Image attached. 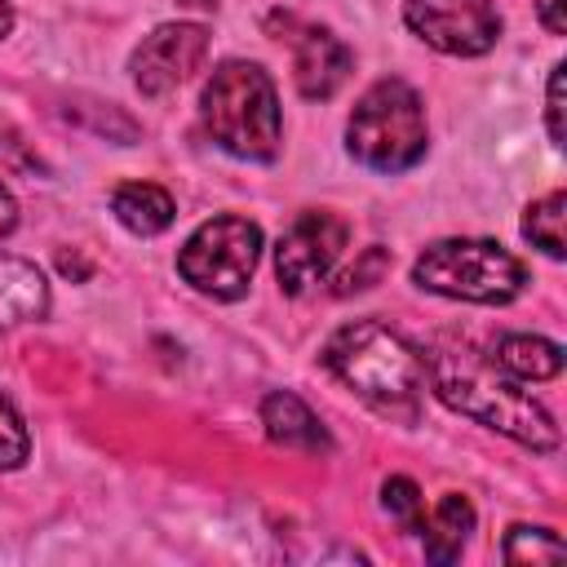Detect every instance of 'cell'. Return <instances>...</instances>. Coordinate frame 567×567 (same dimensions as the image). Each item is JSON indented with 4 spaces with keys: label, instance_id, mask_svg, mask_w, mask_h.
Instances as JSON below:
<instances>
[{
    "label": "cell",
    "instance_id": "cell-22",
    "mask_svg": "<svg viewBox=\"0 0 567 567\" xmlns=\"http://www.w3.org/2000/svg\"><path fill=\"white\" fill-rule=\"evenodd\" d=\"M563 4H567V0H540V4H536V13H540V27H545L549 35H563V31H567Z\"/></svg>",
    "mask_w": 567,
    "mask_h": 567
},
{
    "label": "cell",
    "instance_id": "cell-1",
    "mask_svg": "<svg viewBox=\"0 0 567 567\" xmlns=\"http://www.w3.org/2000/svg\"><path fill=\"white\" fill-rule=\"evenodd\" d=\"M323 363L381 416H416V399L425 390V359L385 323L354 319L337 328L323 346Z\"/></svg>",
    "mask_w": 567,
    "mask_h": 567
},
{
    "label": "cell",
    "instance_id": "cell-17",
    "mask_svg": "<svg viewBox=\"0 0 567 567\" xmlns=\"http://www.w3.org/2000/svg\"><path fill=\"white\" fill-rule=\"evenodd\" d=\"M505 563H558L563 558V540L549 527H509L505 545H501Z\"/></svg>",
    "mask_w": 567,
    "mask_h": 567
},
{
    "label": "cell",
    "instance_id": "cell-4",
    "mask_svg": "<svg viewBox=\"0 0 567 567\" xmlns=\"http://www.w3.org/2000/svg\"><path fill=\"white\" fill-rule=\"evenodd\" d=\"M412 279L416 288L452 297V301L505 306L523 292L527 270L514 252H505L492 239H439L416 257Z\"/></svg>",
    "mask_w": 567,
    "mask_h": 567
},
{
    "label": "cell",
    "instance_id": "cell-18",
    "mask_svg": "<svg viewBox=\"0 0 567 567\" xmlns=\"http://www.w3.org/2000/svg\"><path fill=\"white\" fill-rule=\"evenodd\" d=\"M381 505H385V514H390L403 532L421 536V527H425V496H421V487H416L412 478H385Z\"/></svg>",
    "mask_w": 567,
    "mask_h": 567
},
{
    "label": "cell",
    "instance_id": "cell-5",
    "mask_svg": "<svg viewBox=\"0 0 567 567\" xmlns=\"http://www.w3.org/2000/svg\"><path fill=\"white\" fill-rule=\"evenodd\" d=\"M434 394L456 408L461 416H474L478 425H492L501 430L505 439L532 447V452H554L558 447V425L554 416L532 399L523 394L514 381H492L474 368H456V363H439L434 368Z\"/></svg>",
    "mask_w": 567,
    "mask_h": 567
},
{
    "label": "cell",
    "instance_id": "cell-2",
    "mask_svg": "<svg viewBox=\"0 0 567 567\" xmlns=\"http://www.w3.org/2000/svg\"><path fill=\"white\" fill-rule=\"evenodd\" d=\"M199 120L208 137L239 159L266 164L279 155V137H284L279 97H275V80L257 62H239V58L221 62L204 84Z\"/></svg>",
    "mask_w": 567,
    "mask_h": 567
},
{
    "label": "cell",
    "instance_id": "cell-12",
    "mask_svg": "<svg viewBox=\"0 0 567 567\" xmlns=\"http://www.w3.org/2000/svg\"><path fill=\"white\" fill-rule=\"evenodd\" d=\"M49 310V279L35 270V261L0 257V332L31 323Z\"/></svg>",
    "mask_w": 567,
    "mask_h": 567
},
{
    "label": "cell",
    "instance_id": "cell-20",
    "mask_svg": "<svg viewBox=\"0 0 567 567\" xmlns=\"http://www.w3.org/2000/svg\"><path fill=\"white\" fill-rule=\"evenodd\" d=\"M385 270H390V252H385L381 244H372V248H363V252H359V261H354V266H350V270L337 279V288H332V292H337V297L363 292V288H372V284H377Z\"/></svg>",
    "mask_w": 567,
    "mask_h": 567
},
{
    "label": "cell",
    "instance_id": "cell-7",
    "mask_svg": "<svg viewBox=\"0 0 567 567\" xmlns=\"http://www.w3.org/2000/svg\"><path fill=\"white\" fill-rule=\"evenodd\" d=\"M346 239H350L346 217H337L328 208L297 213V221L275 244V279H279V288L288 297H301L306 288H315L337 266Z\"/></svg>",
    "mask_w": 567,
    "mask_h": 567
},
{
    "label": "cell",
    "instance_id": "cell-21",
    "mask_svg": "<svg viewBox=\"0 0 567 567\" xmlns=\"http://www.w3.org/2000/svg\"><path fill=\"white\" fill-rule=\"evenodd\" d=\"M545 120H549V142H554V146H563V62H554V71H549Z\"/></svg>",
    "mask_w": 567,
    "mask_h": 567
},
{
    "label": "cell",
    "instance_id": "cell-19",
    "mask_svg": "<svg viewBox=\"0 0 567 567\" xmlns=\"http://www.w3.org/2000/svg\"><path fill=\"white\" fill-rule=\"evenodd\" d=\"M31 452V434L27 421L18 416V408L9 399H0V470H18Z\"/></svg>",
    "mask_w": 567,
    "mask_h": 567
},
{
    "label": "cell",
    "instance_id": "cell-3",
    "mask_svg": "<svg viewBox=\"0 0 567 567\" xmlns=\"http://www.w3.org/2000/svg\"><path fill=\"white\" fill-rule=\"evenodd\" d=\"M346 146L377 173H403L425 155V106L412 84L377 80L350 111Z\"/></svg>",
    "mask_w": 567,
    "mask_h": 567
},
{
    "label": "cell",
    "instance_id": "cell-11",
    "mask_svg": "<svg viewBox=\"0 0 567 567\" xmlns=\"http://www.w3.org/2000/svg\"><path fill=\"white\" fill-rule=\"evenodd\" d=\"M261 425L279 447H297V452H328L332 447L323 421L288 390H275L261 399Z\"/></svg>",
    "mask_w": 567,
    "mask_h": 567
},
{
    "label": "cell",
    "instance_id": "cell-9",
    "mask_svg": "<svg viewBox=\"0 0 567 567\" xmlns=\"http://www.w3.org/2000/svg\"><path fill=\"white\" fill-rule=\"evenodd\" d=\"M204 53H208V31L199 22H164L133 49L128 71L146 97H164L182 80H190V71L204 62Z\"/></svg>",
    "mask_w": 567,
    "mask_h": 567
},
{
    "label": "cell",
    "instance_id": "cell-10",
    "mask_svg": "<svg viewBox=\"0 0 567 567\" xmlns=\"http://www.w3.org/2000/svg\"><path fill=\"white\" fill-rule=\"evenodd\" d=\"M288 40L297 49V62H292L297 93L306 102H328L346 84V75H350V49L332 31H323V27H292Z\"/></svg>",
    "mask_w": 567,
    "mask_h": 567
},
{
    "label": "cell",
    "instance_id": "cell-24",
    "mask_svg": "<svg viewBox=\"0 0 567 567\" xmlns=\"http://www.w3.org/2000/svg\"><path fill=\"white\" fill-rule=\"evenodd\" d=\"M13 31V4L9 0H0V40Z\"/></svg>",
    "mask_w": 567,
    "mask_h": 567
},
{
    "label": "cell",
    "instance_id": "cell-6",
    "mask_svg": "<svg viewBox=\"0 0 567 567\" xmlns=\"http://www.w3.org/2000/svg\"><path fill=\"white\" fill-rule=\"evenodd\" d=\"M257 261H261V226L239 213H221V217L204 221L177 252L182 279L195 292L217 297V301L244 297Z\"/></svg>",
    "mask_w": 567,
    "mask_h": 567
},
{
    "label": "cell",
    "instance_id": "cell-16",
    "mask_svg": "<svg viewBox=\"0 0 567 567\" xmlns=\"http://www.w3.org/2000/svg\"><path fill=\"white\" fill-rule=\"evenodd\" d=\"M563 213H567V195H563V190H549L545 199H536V204L523 213V235H527L545 257H563V252H567Z\"/></svg>",
    "mask_w": 567,
    "mask_h": 567
},
{
    "label": "cell",
    "instance_id": "cell-13",
    "mask_svg": "<svg viewBox=\"0 0 567 567\" xmlns=\"http://www.w3.org/2000/svg\"><path fill=\"white\" fill-rule=\"evenodd\" d=\"M492 363L509 377V381H549L563 372V346L532 337V332H509L496 341Z\"/></svg>",
    "mask_w": 567,
    "mask_h": 567
},
{
    "label": "cell",
    "instance_id": "cell-15",
    "mask_svg": "<svg viewBox=\"0 0 567 567\" xmlns=\"http://www.w3.org/2000/svg\"><path fill=\"white\" fill-rule=\"evenodd\" d=\"M470 532H474V505H470L465 496H456V492L443 496V501L434 505V514H425V527H421V536H425V558H430V563H452V558H461Z\"/></svg>",
    "mask_w": 567,
    "mask_h": 567
},
{
    "label": "cell",
    "instance_id": "cell-8",
    "mask_svg": "<svg viewBox=\"0 0 567 567\" xmlns=\"http://www.w3.org/2000/svg\"><path fill=\"white\" fill-rule=\"evenodd\" d=\"M403 22L439 53L478 58L501 35V13L492 0H408Z\"/></svg>",
    "mask_w": 567,
    "mask_h": 567
},
{
    "label": "cell",
    "instance_id": "cell-23",
    "mask_svg": "<svg viewBox=\"0 0 567 567\" xmlns=\"http://www.w3.org/2000/svg\"><path fill=\"white\" fill-rule=\"evenodd\" d=\"M13 226H18V204H13V195L0 186V239H4Z\"/></svg>",
    "mask_w": 567,
    "mask_h": 567
},
{
    "label": "cell",
    "instance_id": "cell-14",
    "mask_svg": "<svg viewBox=\"0 0 567 567\" xmlns=\"http://www.w3.org/2000/svg\"><path fill=\"white\" fill-rule=\"evenodd\" d=\"M111 213H115L133 235H159V230L173 226L177 204H173V195H168L164 186H155V182H124V186H115V195H111Z\"/></svg>",
    "mask_w": 567,
    "mask_h": 567
}]
</instances>
